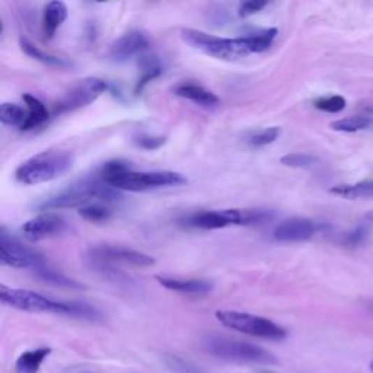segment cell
I'll return each mask as SVG.
<instances>
[{"label":"cell","mask_w":373,"mask_h":373,"mask_svg":"<svg viewBox=\"0 0 373 373\" xmlns=\"http://www.w3.org/2000/svg\"><path fill=\"white\" fill-rule=\"evenodd\" d=\"M118 198H122V196L118 194V190H115L114 186L105 182L96 171L94 175L75 182L73 185L69 186V189H66L57 196L48 198L41 206V209L43 210L73 209V207L80 209L83 206L89 205L91 200L110 203Z\"/></svg>","instance_id":"6da1fadb"},{"label":"cell","mask_w":373,"mask_h":373,"mask_svg":"<svg viewBox=\"0 0 373 373\" xmlns=\"http://www.w3.org/2000/svg\"><path fill=\"white\" fill-rule=\"evenodd\" d=\"M73 155L66 150H44L41 154L34 155L16 169L15 177L25 185H37L53 181L73 166Z\"/></svg>","instance_id":"7a4b0ae2"},{"label":"cell","mask_w":373,"mask_h":373,"mask_svg":"<svg viewBox=\"0 0 373 373\" xmlns=\"http://www.w3.org/2000/svg\"><path fill=\"white\" fill-rule=\"evenodd\" d=\"M182 40L198 52L219 60H238L252 54L249 41L245 37L222 38L193 28L181 31Z\"/></svg>","instance_id":"3957f363"},{"label":"cell","mask_w":373,"mask_h":373,"mask_svg":"<svg viewBox=\"0 0 373 373\" xmlns=\"http://www.w3.org/2000/svg\"><path fill=\"white\" fill-rule=\"evenodd\" d=\"M203 346L210 354L228 362L257 365H273L277 362L265 349L225 335H207Z\"/></svg>","instance_id":"277c9868"},{"label":"cell","mask_w":373,"mask_h":373,"mask_svg":"<svg viewBox=\"0 0 373 373\" xmlns=\"http://www.w3.org/2000/svg\"><path fill=\"white\" fill-rule=\"evenodd\" d=\"M273 219L270 210L263 209H226V210H207L194 213L189 219V225L193 228L213 231L232 225H263Z\"/></svg>","instance_id":"5b68a950"},{"label":"cell","mask_w":373,"mask_h":373,"mask_svg":"<svg viewBox=\"0 0 373 373\" xmlns=\"http://www.w3.org/2000/svg\"><path fill=\"white\" fill-rule=\"evenodd\" d=\"M216 318L220 324L233 331H240L265 340H283L287 331L271 319L240 311H217Z\"/></svg>","instance_id":"8992f818"},{"label":"cell","mask_w":373,"mask_h":373,"mask_svg":"<svg viewBox=\"0 0 373 373\" xmlns=\"http://www.w3.org/2000/svg\"><path fill=\"white\" fill-rule=\"evenodd\" d=\"M111 186L118 191L143 193L158 189H168V186H180L186 182V178L174 171H152V173H134L129 171L120 175L105 180Z\"/></svg>","instance_id":"52a82bcc"},{"label":"cell","mask_w":373,"mask_h":373,"mask_svg":"<svg viewBox=\"0 0 373 373\" xmlns=\"http://www.w3.org/2000/svg\"><path fill=\"white\" fill-rule=\"evenodd\" d=\"M0 300L3 305L25 312L71 315V302L53 300L40 293L25 289H13L5 284L0 286Z\"/></svg>","instance_id":"ba28073f"},{"label":"cell","mask_w":373,"mask_h":373,"mask_svg":"<svg viewBox=\"0 0 373 373\" xmlns=\"http://www.w3.org/2000/svg\"><path fill=\"white\" fill-rule=\"evenodd\" d=\"M107 91V83L99 78H87L64 94L53 107V114H64L87 107Z\"/></svg>","instance_id":"9c48e42d"},{"label":"cell","mask_w":373,"mask_h":373,"mask_svg":"<svg viewBox=\"0 0 373 373\" xmlns=\"http://www.w3.org/2000/svg\"><path fill=\"white\" fill-rule=\"evenodd\" d=\"M0 263L12 268H28L34 271L45 265L43 256L12 238L5 228L0 229Z\"/></svg>","instance_id":"30bf717a"},{"label":"cell","mask_w":373,"mask_h":373,"mask_svg":"<svg viewBox=\"0 0 373 373\" xmlns=\"http://www.w3.org/2000/svg\"><path fill=\"white\" fill-rule=\"evenodd\" d=\"M67 228L64 217L56 213H43L37 217L29 219L22 226V233L27 240L37 242L47 238H53L63 233Z\"/></svg>","instance_id":"8fae6325"},{"label":"cell","mask_w":373,"mask_h":373,"mask_svg":"<svg viewBox=\"0 0 373 373\" xmlns=\"http://www.w3.org/2000/svg\"><path fill=\"white\" fill-rule=\"evenodd\" d=\"M91 256L92 258L99 261H110V263L117 261L136 267H149L155 264V258L147 256V254L114 245H98L91 249Z\"/></svg>","instance_id":"7c38bea8"},{"label":"cell","mask_w":373,"mask_h":373,"mask_svg":"<svg viewBox=\"0 0 373 373\" xmlns=\"http://www.w3.org/2000/svg\"><path fill=\"white\" fill-rule=\"evenodd\" d=\"M316 232V226L311 219L291 217L286 219L273 232L277 242H303L309 241Z\"/></svg>","instance_id":"4fadbf2b"},{"label":"cell","mask_w":373,"mask_h":373,"mask_svg":"<svg viewBox=\"0 0 373 373\" xmlns=\"http://www.w3.org/2000/svg\"><path fill=\"white\" fill-rule=\"evenodd\" d=\"M149 48V40L142 31H130L118 38L110 48V59L117 63H124L134 56L142 54Z\"/></svg>","instance_id":"5bb4252c"},{"label":"cell","mask_w":373,"mask_h":373,"mask_svg":"<svg viewBox=\"0 0 373 373\" xmlns=\"http://www.w3.org/2000/svg\"><path fill=\"white\" fill-rule=\"evenodd\" d=\"M155 279L165 289L182 295H207L213 289V284L203 279H180L168 276H155Z\"/></svg>","instance_id":"9a60e30c"},{"label":"cell","mask_w":373,"mask_h":373,"mask_svg":"<svg viewBox=\"0 0 373 373\" xmlns=\"http://www.w3.org/2000/svg\"><path fill=\"white\" fill-rule=\"evenodd\" d=\"M174 94L205 108H214L220 104V99L216 94L197 83H181L174 89Z\"/></svg>","instance_id":"2e32d148"},{"label":"cell","mask_w":373,"mask_h":373,"mask_svg":"<svg viewBox=\"0 0 373 373\" xmlns=\"http://www.w3.org/2000/svg\"><path fill=\"white\" fill-rule=\"evenodd\" d=\"M67 6L63 2H50L43 13V31L47 38H53L57 29L67 20Z\"/></svg>","instance_id":"e0dca14e"},{"label":"cell","mask_w":373,"mask_h":373,"mask_svg":"<svg viewBox=\"0 0 373 373\" xmlns=\"http://www.w3.org/2000/svg\"><path fill=\"white\" fill-rule=\"evenodd\" d=\"M22 101L27 105L28 118H27V122L21 130H32V129L40 127L41 124L47 123L50 112H48L47 107L41 103L37 96H34L31 94H25L22 96Z\"/></svg>","instance_id":"ac0fdd59"},{"label":"cell","mask_w":373,"mask_h":373,"mask_svg":"<svg viewBox=\"0 0 373 373\" xmlns=\"http://www.w3.org/2000/svg\"><path fill=\"white\" fill-rule=\"evenodd\" d=\"M52 354L50 347H38L22 353L16 360V372L18 373H38L43 362Z\"/></svg>","instance_id":"d6986e66"},{"label":"cell","mask_w":373,"mask_h":373,"mask_svg":"<svg viewBox=\"0 0 373 373\" xmlns=\"http://www.w3.org/2000/svg\"><path fill=\"white\" fill-rule=\"evenodd\" d=\"M331 193L349 200L372 198L373 197V180L362 181L358 184H342L331 189Z\"/></svg>","instance_id":"ffe728a7"},{"label":"cell","mask_w":373,"mask_h":373,"mask_svg":"<svg viewBox=\"0 0 373 373\" xmlns=\"http://www.w3.org/2000/svg\"><path fill=\"white\" fill-rule=\"evenodd\" d=\"M139 66L142 69V76L139 78L138 83H136V94L142 92L149 82H152L162 73V67L156 60V57L142 56L139 60Z\"/></svg>","instance_id":"44dd1931"},{"label":"cell","mask_w":373,"mask_h":373,"mask_svg":"<svg viewBox=\"0 0 373 373\" xmlns=\"http://www.w3.org/2000/svg\"><path fill=\"white\" fill-rule=\"evenodd\" d=\"M28 118L27 108H22L18 104L12 103H3L0 105V122L6 126H13L22 129Z\"/></svg>","instance_id":"7402d4cb"},{"label":"cell","mask_w":373,"mask_h":373,"mask_svg":"<svg viewBox=\"0 0 373 373\" xmlns=\"http://www.w3.org/2000/svg\"><path fill=\"white\" fill-rule=\"evenodd\" d=\"M21 48H22V52L27 56H29L31 59L37 60V61H41L43 64L52 66V67H59V69H61V67H71L72 66V63H69L64 59H60V57H56V56H52V54H47V53L41 52L38 47H36L32 43H29L27 40L21 41Z\"/></svg>","instance_id":"603a6c76"},{"label":"cell","mask_w":373,"mask_h":373,"mask_svg":"<svg viewBox=\"0 0 373 373\" xmlns=\"http://www.w3.org/2000/svg\"><path fill=\"white\" fill-rule=\"evenodd\" d=\"M276 37H277L276 28H268V29H263L254 34H248L247 38L249 41L252 54L267 52V50L271 47V44H273V41L276 40Z\"/></svg>","instance_id":"cb8c5ba5"},{"label":"cell","mask_w":373,"mask_h":373,"mask_svg":"<svg viewBox=\"0 0 373 373\" xmlns=\"http://www.w3.org/2000/svg\"><path fill=\"white\" fill-rule=\"evenodd\" d=\"M373 123V118L369 115H353L343 118V120H338L331 123V129L337 131H346V133H354L367 129Z\"/></svg>","instance_id":"d4e9b609"},{"label":"cell","mask_w":373,"mask_h":373,"mask_svg":"<svg viewBox=\"0 0 373 373\" xmlns=\"http://www.w3.org/2000/svg\"><path fill=\"white\" fill-rule=\"evenodd\" d=\"M36 276L40 277L43 281L45 283H50V284H54V286H60V287H71V289H80V287H83L82 284H79L78 281L69 279V277H66L60 273H57L56 270L53 268H50L47 265L38 268L36 271Z\"/></svg>","instance_id":"484cf974"},{"label":"cell","mask_w":373,"mask_h":373,"mask_svg":"<svg viewBox=\"0 0 373 373\" xmlns=\"http://www.w3.org/2000/svg\"><path fill=\"white\" fill-rule=\"evenodd\" d=\"M79 214L88 220V222H107V220L112 216L111 209L107 205H103L101 201L89 203V205L83 206L79 209Z\"/></svg>","instance_id":"4316f807"},{"label":"cell","mask_w":373,"mask_h":373,"mask_svg":"<svg viewBox=\"0 0 373 373\" xmlns=\"http://www.w3.org/2000/svg\"><path fill=\"white\" fill-rule=\"evenodd\" d=\"M314 105H315V108H318L321 111L335 114V112L343 111L346 108L347 103H346V99L340 95H330V96L318 98L314 103Z\"/></svg>","instance_id":"83f0119b"},{"label":"cell","mask_w":373,"mask_h":373,"mask_svg":"<svg viewBox=\"0 0 373 373\" xmlns=\"http://www.w3.org/2000/svg\"><path fill=\"white\" fill-rule=\"evenodd\" d=\"M279 136H280L279 127H268V129H263L257 133H254L248 142L254 147H263V146H268L271 143H275Z\"/></svg>","instance_id":"f1b7e54d"},{"label":"cell","mask_w":373,"mask_h":373,"mask_svg":"<svg viewBox=\"0 0 373 373\" xmlns=\"http://www.w3.org/2000/svg\"><path fill=\"white\" fill-rule=\"evenodd\" d=\"M280 162L289 168H311L318 162V159L308 154H289L283 156Z\"/></svg>","instance_id":"f546056e"},{"label":"cell","mask_w":373,"mask_h":373,"mask_svg":"<svg viewBox=\"0 0 373 373\" xmlns=\"http://www.w3.org/2000/svg\"><path fill=\"white\" fill-rule=\"evenodd\" d=\"M166 142L165 138H162V136H147V134H142L139 136L138 139H136V145L140 146L142 149H146V150H155V149H159L161 146H163Z\"/></svg>","instance_id":"4dcf8cb0"},{"label":"cell","mask_w":373,"mask_h":373,"mask_svg":"<svg viewBox=\"0 0 373 373\" xmlns=\"http://www.w3.org/2000/svg\"><path fill=\"white\" fill-rule=\"evenodd\" d=\"M268 3L267 2H261V0H249V2H242L240 5L238 13L241 18H247V16L251 15H256L257 12L263 10Z\"/></svg>","instance_id":"1f68e13d"},{"label":"cell","mask_w":373,"mask_h":373,"mask_svg":"<svg viewBox=\"0 0 373 373\" xmlns=\"http://www.w3.org/2000/svg\"><path fill=\"white\" fill-rule=\"evenodd\" d=\"M366 235H367V231H366L365 228H362V226L356 228L354 231H351V232H349V233L346 235L344 244H346L347 247H358V245H360V244L365 241Z\"/></svg>","instance_id":"d6a6232c"},{"label":"cell","mask_w":373,"mask_h":373,"mask_svg":"<svg viewBox=\"0 0 373 373\" xmlns=\"http://www.w3.org/2000/svg\"><path fill=\"white\" fill-rule=\"evenodd\" d=\"M367 219H369V220H373V213H370V214H367Z\"/></svg>","instance_id":"836d02e7"},{"label":"cell","mask_w":373,"mask_h":373,"mask_svg":"<svg viewBox=\"0 0 373 373\" xmlns=\"http://www.w3.org/2000/svg\"><path fill=\"white\" fill-rule=\"evenodd\" d=\"M370 369H372V372H373V362L370 363Z\"/></svg>","instance_id":"e575fe53"},{"label":"cell","mask_w":373,"mask_h":373,"mask_svg":"<svg viewBox=\"0 0 373 373\" xmlns=\"http://www.w3.org/2000/svg\"><path fill=\"white\" fill-rule=\"evenodd\" d=\"M261 373H275V372H261Z\"/></svg>","instance_id":"d590c367"}]
</instances>
